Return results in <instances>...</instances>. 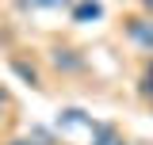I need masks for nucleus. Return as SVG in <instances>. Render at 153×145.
Here are the masks:
<instances>
[{
	"mask_svg": "<svg viewBox=\"0 0 153 145\" xmlns=\"http://www.w3.org/2000/svg\"><path fill=\"white\" fill-rule=\"evenodd\" d=\"M16 145H31V141H16Z\"/></svg>",
	"mask_w": 153,
	"mask_h": 145,
	"instance_id": "nucleus-11",
	"label": "nucleus"
},
{
	"mask_svg": "<svg viewBox=\"0 0 153 145\" xmlns=\"http://www.w3.org/2000/svg\"><path fill=\"white\" fill-rule=\"evenodd\" d=\"M57 126H61V130H96V122L84 115V111L69 107V111H61V115H57Z\"/></svg>",
	"mask_w": 153,
	"mask_h": 145,
	"instance_id": "nucleus-2",
	"label": "nucleus"
},
{
	"mask_svg": "<svg viewBox=\"0 0 153 145\" xmlns=\"http://www.w3.org/2000/svg\"><path fill=\"white\" fill-rule=\"evenodd\" d=\"M92 134H96V141H92V145H123V138H119L111 126H96Z\"/></svg>",
	"mask_w": 153,
	"mask_h": 145,
	"instance_id": "nucleus-4",
	"label": "nucleus"
},
{
	"mask_svg": "<svg viewBox=\"0 0 153 145\" xmlns=\"http://www.w3.org/2000/svg\"><path fill=\"white\" fill-rule=\"evenodd\" d=\"M54 61H57V69H61V65H65V69H80V61H76V57H65V54H57Z\"/></svg>",
	"mask_w": 153,
	"mask_h": 145,
	"instance_id": "nucleus-7",
	"label": "nucleus"
},
{
	"mask_svg": "<svg viewBox=\"0 0 153 145\" xmlns=\"http://www.w3.org/2000/svg\"><path fill=\"white\" fill-rule=\"evenodd\" d=\"M142 4H146V8H149V12H153V0H142Z\"/></svg>",
	"mask_w": 153,
	"mask_h": 145,
	"instance_id": "nucleus-10",
	"label": "nucleus"
},
{
	"mask_svg": "<svg viewBox=\"0 0 153 145\" xmlns=\"http://www.w3.org/2000/svg\"><path fill=\"white\" fill-rule=\"evenodd\" d=\"M4 103H8V95H4V88H0V111H4Z\"/></svg>",
	"mask_w": 153,
	"mask_h": 145,
	"instance_id": "nucleus-9",
	"label": "nucleus"
},
{
	"mask_svg": "<svg viewBox=\"0 0 153 145\" xmlns=\"http://www.w3.org/2000/svg\"><path fill=\"white\" fill-rule=\"evenodd\" d=\"M126 35H130L142 50L153 54V23H149V19H130V23H126Z\"/></svg>",
	"mask_w": 153,
	"mask_h": 145,
	"instance_id": "nucleus-1",
	"label": "nucleus"
},
{
	"mask_svg": "<svg viewBox=\"0 0 153 145\" xmlns=\"http://www.w3.org/2000/svg\"><path fill=\"white\" fill-rule=\"evenodd\" d=\"M12 69L19 72V76H23V80H27V84H35L38 76H35V69H31V65H23V61H16V65H12Z\"/></svg>",
	"mask_w": 153,
	"mask_h": 145,
	"instance_id": "nucleus-5",
	"label": "nucleus"
},
{
	"mask_svg": "<svg viewBox=\"0 0 153 145\" xmlns=\"http://www.w3.org/2000/svg\"><path fill=\"white\" fill-rule=\"evenodd\" d=\"M103 16V8H100V0H80L73 8V19L76 23H88V19H100Z\"/></svg>",
	"mask_w": 153,
	"mask_h": 145,
	"instance_id": "nucleus-3",
	"label": "nucleus"
},
{
	"mask_svg": "<svg viewBox=\"0 0 153 145\" xmlns=\"http://www.w3.org/2000/svg\"><path fill=\"white\" fill-rule=\"evenodd\" d=\"M27 8H57V4H65V0H23Z\"/></svg>",
	"mask_w": 153,
	"mask_h": 145,
	"instance_id": "nucleus-6",
	"label": "nucleus"
},
{
	"mask_svg": "<svg viewBox=\"0 0 153 145\" xmlns=\"http://www.w3.org/2000/svg\"><path fill=\"white\" fill-rule=\"evenodd\" d=\"M146 88H153V65H149V76H146Z\"/></svg>",
	"mask_w": 153,
	"mask_h": 145,
	"instance_id": "nucleus-8",
	"label": "nucleus"
}]
</instances>
